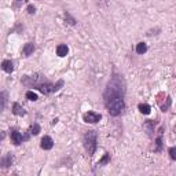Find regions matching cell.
Segmentation results:
<instances>
[{
    "instance_id": "obj_16",
    "label": "cell",
    "mask_w": 176,
    "mask_h": 176,
    "mask_svg": "<svg viewBox=\"0 0 176 176\" xmlns=\"http://www.w3.org/2000/svg\"><path fill=\"white\" fill-rule=\"evenodd\" d=\"M39 132H40V125L37 124V122H35V124L30 127V134H32V135H39Z\"/></svg>"
},
{
    "instance_id": "obj_9",
    "label": "cell",
    "mask_w": 176,
    "mask_h": 176,
    "mask_svg": "<svg viewBox=\"0 0 176 176\" xmlns=\"http://www.w3.org/2000/svg\"><path fill=\"white\" fill-rule=\"evenodd\" d=\"M12 113H14L15 116H25L26 111L24 110V108H22L19 103H14V106H12Z\"/></svg>"
},
{
    "instance_id": "obj_10",
    "label": "cell",
    "mask_w": 176,
    "mask_h": 176,
    "mask_svg": "<svg viewBox=\"0 0 176 176\" xmlns=\"http://www.w3.org/2000/svg\"><path fill=\"white\" fill-rule=\"evenodd\" d=\"M68 51H69L68 45H66V44H59L57 47V55H58V57H65V55L68 54Z\"/></svg>"
},
{
    "instance_id": "obj_2",
    "label": "cell",
    "mask_w": 176,
    "mask_h": 176,
    "mask_svg": "<svg viewBox=\"0 0 176 176\" xmlns=\"http://www.w3.org/2000/svg\"><path fill=\"white\" fill-rule=\"evenodd\" d=\"M106 108H108L109 113L111 116H118V114L122 113L124 108H125V103H124V98L122 96H118V98H114L111 101L106 102Z\"/></svg>"
},
{
    "instance_id": "obj_3",
    "label": "cell",
    "mask_w": 176,
    "mask_h": 176,
    "mask_svg": "<svg viewBox=\"0 0 176 176\" xmlns=\"http://www.w3.org/2000/svg\"><path fill=\"white\" fill-rule=\"evenodd\" d=\"M84 147H85L88 155H92L96 150V132L88 131L84 136Z\"/></svg>"
},
{
    "instance_id": "obj_8",
    "label": "cell",
    "mask_w": 176,
    "mask_h": 176,
    "mask_svg": "<svg viewBox=\"0 0 176 176\" xmlns=\"http://www.w3.org/2000/svg\"><path fill=\"white\" fill-rule=\"evenodd\" d=\"M2 69L7 73H12L14 72V63H12L11 61H3V63H2Z\"/></svg>"
},
{
    "instance_id": "obj_24",
    "label": "cell",
    "mask_w": 176,
    "mask_h": 176,
    "mask_svg": "<svg viewBox=\"0 0 176 176\" xmlns=\"http://www.w3.org/2000/svg\"><path fill=\"white\" fill-rule=\"evenodd\" d=\"M35 11H36L35 6H28V12H29V14H35Z\"/></svg>"
},
{
    "instance_id": "obj_7",
    "label": "cell",
    "mask_w": 176,
    "mask_h": 176,
    "mask_svg": "<svg viewBox=\"0 0 176 176\" xmlns=\"http://www.w3.org/2000/svg\"><path fill=\"white\" fill-rule=\"evenodd\" d=\"M11 140H12V143H14V144H21V143H22V140H24V138H22L21 132L12 131V132H11Z\"/></svg>"
},
{
    "instance_id": "obj_22",
    "label": "cell",
    "mask_w": 176,
    "mask_h": 176,
    "mask_svg": "<svg viewBox=\"0 0 176 176\" xmlns=\"http://www.w3.org/2000/svg\"><path fill=\"white\" fill-rule=\"evenodd\" d=\"M169 155L172 160H175L176 161V147H171L169 149Z\"/></svg>"
},
{
    "instance_id": "obj_4",
    "label": "cell",
    "mask_w": 176,
    "mask_h": 176,
    "mask_svg": "<svg viewBox=\"0 0 176 176\" xmlns=\"http://www.w3.org/2000/svg\"><path fill=\"white\" fill-rule=\"evenodd\" d=\"M62 85H63V81L59 80L57 84H55V85H54V84H50V83H42V84H39L36 88L40 91V92L44 94V95H48V94H51V92H55V91H58Z\"/></svg>"
},
{
    "instance_id": "obj_19",
    "label": "cell",
    "mask_w": 176,
    "mask_h": 176,
    "mask_svg": "<svg viewBox=\"0 0 176 176\" xmlns=\"http://www.w3.org/2000/svg\"><path fill=\"white\" fill-rule=\"evenodd\" d=\"M155 144H157V151H160L162 147V136L160 135V136L157 138V140H155Z\"/></svg>"
},
{
    "instance_id": "obj_11",
    "label": "cell",
    "mask_w": 176,
    "mask_h": 176,
    "mask_svg": "<svg viewBox=\"0 0 176 176\" xmlns=\"http://www.w3.org/2000/svg\"><path fill=\"white\" fill-rule=\"evenodd\" d=\"M33 51H35V45H33V43H28V44H25V47H24V54L26 55V57L32 55Z\"/></svg>"
},
{
    "instance_id": "obj_13",
    "label": "cell",
    "mask_w": 176,
    "mask_h": 176,
    "mask_svg": "<svg viewBox=\"0 0 176 176\" xmlns=\"http://www.w3.org/2000/svg\"><path fill=\"white\" fill-rule=\"evenodd\" d=\"M154 125H155V122L151 121V120H149V121L144 122V128L147 129V134H149V135H151L153 129H154Z\"/></svg>"
},
{
    "instance_id": "obj_12",
    "label": "cell",
    "mask_w": 176,
    "mask_h": 176,
    "mask_svg": "<svg viewBox=\"0 0 176 176\" xmlns=\"http://www.w3.org/2000/svg\"><path fill=\"white\" fill-rule=\"evenodd\" d=\"M138 109H139V111L142 114H150V110H151V108H150L147 103H140L139 106H138Z\"/></svg>"
},
{
    "instance_id": "obj_6",
    "label": "cell",
    "mask_w": 176,
    "mask_h": 176,
    "mask_svg": "<svg viewBox=\"0 0 176 176\" xmlns=\"http://www.w3.org/2000/svg\"><path fill=\"white\" fill-rule=\"evenodd\" d=\"M40 146H42L43 150H51L52 146H54V140L51 139L50 136H44L42 139V144H40Z\"/></svg>"
},
{
    "instance_id": "obj_14",
    "label": "cell",
    "mask_w": 176,
    "mask_h": 176,
    "mask_svg": "<svg viewBox=\"0 0 176 176\" xmlns=\"http://www.w3.org/2000/svg\"><path fill=\"white\" fill-rule=\"evenodd\" d=\"M146 51H147L146 43H139V44L136 45V52H138V54H144Z\"/></svg>"
},
{
    "instance_id": "obj_5",
    "label": "cell",
    "mask_w": 176,
    "mask_h": 176,
    "mask_svg": "<svg viewBox=\"0 0 176 176\" xmlns=\"http://www.w3.org/2000/svg\"><path fill=\"white\" fill-rule=\"evenodd\" d=\"M101 118H102V116L98 113H95V111H88V113L84 114V121L90 122V124H95V122H98Z\"/></svg>"
},
{
    "instance_id": "obj_20",
    "label": "cell",
    "mask_w": 176,
    "mask_h": 176,
    "mask_svg": "<svg viewBox=\"0 0 176 176\" xmlns=\"http://www.w3.org/2000/svg\"><path fill=\"white\" fill-rule=\"evenodd\" d=\"M65 19H68L69 24H70V25H76V19H75V18H72L69 12H65Z\"/></svg>"
},
{
    "instance_id": "obj_25",
    "label": "cell",
    "mask_w": 176,
    "mask_h": 176,
    "mask_svg": "<svg viewBox=\"0 0 176 176\" xmlns=\"http://www.w3.org/2000/svg\"><path fill=\"white\" fill-rule=\"evenodd\" d=\"M19 3H25V2H28V0H18Z\"/></svg>"
},
{
    "instance_id": "obj_15",
    "label": "cell",
    "mask_w": 176,
    "mask_h": 176,
    "mask_svg": "<svg viewBox=\"0 0 176 176\" xmlns=\"http://www.w3.org/2000/svg\"><path fill=\"white\" fill-rule=\"evenodd\" d=\"M11 162H12V155L11 154H8L7 157H4L3 160H2V167H8V165H11Z\"/></svg>"
},
{
    "instance_id": "obj_18",
    "label": "cell",
    "mask_w": 176,
    "mask_h": 176,
    "mask_svg": "<svg viewBox=\"0 0 176 176\" xmlns=\"http://www.w3.org/2000/svg\"><path fill=\"white\" fill-rule=\"evenodd\" d=\"M26 98L29 101H37V94L33 92V91H28L26 92Z\"/></svg>"
},
{
    "instance_id": "obj_23",
    "label": "cell",
    "mask_w": 176,
    "mask_h": 176,
    "mask_svg": "<svg viewBox=\"0 0 176 176\" xmlns=\"http://www.w3.org/2000/svg\"><path fill=\"white\" fill-rule=\"evenodd\" d=\"M169 106H171V98L168 96V98H167V105H164V106H162V111H167L168 109H169Z\"/></svg>"
},
{
    "instance_id": "obj_17",
    "label": "cell",
    "mask_w": 176,
    "mask_h": 176,
    "mask_svg": "<svg viewBox=\"0 0 176 176\" xmlns=\"http://www.w3.org/2000/svg\"><path fill=\"white\" fill-rule=\"evenodd\" d=\"M109 161H110V154H108V153H106V154H105L103 157H102L101 161L98 162V165H105V164H108Z\"/></svg>"
},
{
    "instance_id": "obj_21",
    "label": "cell",
    "mask_w": 176,
    "mask_h": 176,
    "mask_svg": "<svg viewBox=\"0 0 176 176\" xmlns=\"http://www.w3.org/2000/svg\"><path fill=\"white\" fill-rule=\"evenodd\" d=\"M6 101H7L6 92H2V110H4V108H6Z\"/></svg>"
},
{
    "instance_id": "obj_1",
    "label": "cell",
    "mask_w": 176,
    "mask_h": 176,
    "mask_svg": "<svg viewBox=\"0 0 176 176\" xmlns=\"http://www.w3.org/2000/svg\"><path fill=\"white\" fill-rule=\"evenodd\" d=\"M124 95H125V84H124V80L120 76H113L110 78V81L108 83L106 90H105V94H103L105 103L114 98H118V96L124 98Z\"/></svg>"
}]
</instances>
